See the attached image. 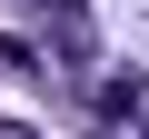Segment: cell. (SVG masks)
Wrapping results in <instances>:
<instances>
[{
  "mask_svg": "<svg viewBox=\"0 0 149 139\" xmlns=\"http://www.w3.org/2000/svg\"><path fill=\"white\" fill-rule=\"evenodd\" d=\"M0 70H30V50H20V40H0Z\"/></svg>",
  "mask_w": 149,
  "mask_h": 139,
  "instance_id": "1",
  "label": "cell"
}]
</instances>
